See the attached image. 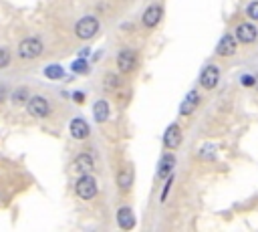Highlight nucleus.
<instances>
[{
    "label": "nucleus",
    "instance_id": "obj_7",
    "mask_svg": "<svg viewBox=\"0 0 258 232\" xmlns=\"http://www.w3.org/2000/svg\"><path fill=\"white\" fill-rule=\"evenodd\" d=\"M163 143H165V147H169V149H175L179 143H181V129H179V125H169L167 129H165V135H163Z\"/></svg>",
    "mask_w": 258,
    "mask_h": 232
},
{
    "label": "nucleus",
    "instance_id": "obj_26",
    "mask_svg": "<svg viewBox=\"0 0 258 232\" xmlns=\"http://www.w3.org/2000/svg\"><path fill=\"white\" fill-rule=\"evenodd\" d=\"M254 87H256V89H258V77H256V79H254Z\"/></svg>",
    "mask_w": 258,
    "mask_h": 232
},
{
    "label": "nucleus",
    "instance_id": "obj_13",
    "mask_svg": "<svg viewBox=\"0 0 258 232\" xmlns=\"http://www.w3.org/2000/svg\"><path fill=\"white\" fill-rule=\"evenodd\" d=\"M218 52H220L222 56H230V54H234V52H236V40H234V36L224 34L222 40L218 42Z\"/></svg>",
    "mask_w": 258,
    "mask_h": 232
},
{
    "label": "nucleus",
    "instance_id": "obj_9",
    "mask_svg": "<svg viewBox=\"0 0 258 232\" xmlns=\"http://www.w3.org/2000/svg\"><path fill=\"white\" fill-rule=\"evenodd\" d=\"M161 14H163L161 6H159V4H151V6H149L145 12H143V24H145L147 28L155 26V24L161 20Z\"/></svg>",
    "mask_w": 258,
    "mask_h": 232
},
{
    "label": "nucleus",
    "instance_id": "obj_12",
    "mask_svg": "<svg viewBox=\"0 0 258 232\" xmlns=\"http://www.w3.org/2000/svg\"><path fill=\"white\" fill-rule=\"evenodd\" d=\"M198 103H200V95H198V91H189V93L185 95L181 107H179V113H181V115H189V113L198 107Z\"/></svg>",
    "mask_w": 258,
    "mask_h": 232
},
{
    "label": "nucleus",
    "instance_id": "obj_15",
    "mask_svg": "<svg viewBox=\"0 0 258 232\" xmlns=\"http://www.w3.org/2000/svg\"><path fill=\"white\" fill-rule=\"evenodd\" d=\"M173 165H175V157H173V153H165V155L161 157V161H159L157 178H167V176L171 173Z\"/></svg>",
    "mask_w": 258,
    "mask_h": 232
},
{
    "label": "nucleus",
    "instance_id": "obj_4",
    "mask_svg": "<svg viewBox=\"0 0 258 232\" xmlns=\"http://www.w3.org/2000/svg\"><path fill=\"white\" fill-rule=\"evenodd\" d=\"M26 107H28V113H30L32 117H46L48 111H50L48 101H46L44 97H40V95L30 97V99L26 101Z\"/></svg>",
    "mask_w": 258,
    "mask_h": 232
},
{
    "label": "nucleus",
    "instance_id": "obj_1",
    "mask_svg": "<svg viewBox=\"0 0 258 232\" xmlns=\"http://www.w3.org/2000/svg\"><path fill=\"white\" fill-rule=\"evenodd\" d=\"M75 190H77V196H79V198L91 200V198H95V194H97V182H95V178H93L91 173H83V176L77 180Z\"/></svg>",
    "mask_w": 258,
    "mask_h": 232
},
{
    "label": "nucleus",
    "instance_id": "obj_25",
    "mask_svg": "<svg viewBox=\"0 0 258 232\" xmlns=\"http://www.w3.org/2000/svg\"><path fill=\"white\" fill-rule=\"evenodd\" d=\"M6 95H8V91H6V89H4L2 85H0V103H2L4 99H6Z\"/></svg>",
    "mask_w": 258,
    "mask_h": 232
},
{
    "label": "nucleus",
    "instance_id": "obj_22",
    "mask_svg": "<svg viewBox=\"0 0 258 232\" xmlns=\"http://www.w3.org/2000/svg\"><path fill=\"white\" fill-rule=\"evenodd\" d=\"M105 87H107V89H115V87H117V79H115L113 75H107V79H105Z\"/></svg>",
    "mask_w": 258,
    "mask_h": 232
},
{
    "label": "nucleus",
    "instance_id": "obj_24",
    "mask_svg": "<svg viewBox=\"0 0 258 232\" xmlns=\"http://www.w3.org/2000/svg\"><path fill=\"white\" fill-rule=\"evenodd\" d=\"M242 83H244V85H254V77H248V75H246V77H242Z\"/></svg>",
    "mask_w": 258,
    "mask_h": 232
},
{
    "label": "nucleus",
    "instance_id": "obj_2",
    "mask_svg": "<svg viewBox=\"0 0 258 232\" xmlns=\"http://www.w3.org/2000/svg\"><path fill=\"white\" fill-rule=\"evenodd\" d=\"M97 30H99V20H97L95 16H85V18H81V20L77 22V26H75L77 36L83 38V40L93 38V36L97 34Z\"/></svg>",
    "mask_w": 258,
    "mask_h": 232
},
{
    "label": "nucleus",
    "instance_id": "obj_23",
    "mask_svg": "<svg viewBox=\"0 0 258 232\" xmlns=\"http://www.w3.org/2000/svg\"><path fill=\"white\" fill-rule=\"evenodd\" d=\"M73 69H75V71H85L87 65H85V61H77V63H73Z\"/></svg>",
    "mask_w": 258,
    "mask_h": 232
},
{
    "label": "nucleus",
    "instance_id": "obj_3",
    "mask_svg": "<svg viewBox=\"0 0 258 232\" xmlns=\"http://www.w3.org/2000/svg\"><path fill=\"white\" fill-rule=\"evenodd\" d=\"M40 52H42V42H40L38 38H34V36L24 38V40L18 44V54H20L22 59H36Z\"/></svg>",
    "mask_w": 258,
    "mask_h": 232
},
{
    "label": "nucleus",
    "instance_id": "obj_21",
    "mask_svg": "<svg viewBox=\"0 0 258 232\" xmlns=\"http://www.w3.org/2000/svg\"><path fill=\"white\" fill-rule=\"evenodd\" d=\"M246 12H248V16H250V18L258 20V2H252V4L248 6V10H246Z\"/></svg>",
    "mask_w": 258,
    "mask_h": 232
},
{
    "label": "nucleus",
    "instance_id": "obj_17",
    "mask_svg": "<svg viewBox=\"0 0 258 232\" xmlns=\"http://www.w3.org/2000/svg\"><path fill=\"white\" fill-rule=\"evenodd\" d=\"M93 113H95V119L103 123V121L109 117V103H107V101H103V99H101V101H97V103H95V107H93Z\"/></svg>",
    "mask_w": 258,
    "mask_h": 232
},
{
    "label": "nucleus",
    "instance_id": "obj_10",
    "mask_svg": "<svg viewBox=\"0 0 258 232\" xmlns=\"http://www.w3.org/2000/svg\"><path fill=\"white\" fill-rule=\"evenodd\" d=\"M73 169L77 171V173H91V169H93V157L89 155V153H81L77 159H75V163H73Z\"/></svg>",
    "mask_w": 258,
    "mask_h": 232
},
{
    "label": "nucleus",
    "instance_id": "obj_18",
    "mask_svg": "<svg viewBox=\"0 0 258 232\" xmlns=\"http://www.w3.org/2000/svg\"><path fill=\"white\" fill-rule=\"evenodd\" d=\"M28 101V91L24 87H18L14 93H12V103L14 105H24Z\"/></svg>",
    "mask_w": 258,
    "mask_h": 232
},
{
    "label": "nucleus",
    "instance_id": "obj_16",
    "mask_svg": "<svg viewBox=\"0 0 258 232\" xmlns=\"http://www.w3.org/2000/svg\"><path fill=\"white\" fill-rule=\"evenodd\" d=\"M117 184H119L121 190H129L131 188V184H133V167L131 165L121 167V171L117 176Z\"/></svg>",
    "mask_w": 258,
    "mask_h": 232
},
{
    "label": "nucleus",
    "instance_id": "obj_20",
    "mask_svg": "<svg viewBox=\"0 0 258 232\" xmlns=\"http://www.w3.org/2000/svg\"><path fill=\"white\" fill-rule=\"evenodd\" d=\"M8 63H10V52L6 48H0V69L6 67Z\"/></svg>",
    "mask_w": 258,
    "mask_h": 232
},
{
    "label": "nucleus",
    "instance_id": "obj_19",
    "mask_svg": "<svg viewBox=\"0 0 258 232\" xmlns=\"http://www.w3.org/2000/svg\"><path fill=\"white\" fill-rule=\"evenodd\" d=\"M44 75H46L48 79H60L64 73H62V67H58V65H48L46 71H44Z\"/></svg>",
    "mask_w": 258,
    "mask_h": 232
},
{
    "label": "nucleus",
    "instance_id": "obj_11",
    "mask_svg": "<svg viewBox=\"0 0 258 232\" xmlns=\"http://www.w3.org/2000/svg\"><path fill=\"white\" fill-rule=\"evenodd\" d=\"M117 222L123 230H131L135 226V216H133V210L131 208H119L117 212Z\"/></svg>",
    "mask_w": 258,
    "mask_h": 232
},
{
    "label": "nucleus",
    "instance_id": "obj_8",
    "mask_svg": "<svg viewBox=\"0 0 258 232\" xmlns=\"http://www.w3.org/2000/svg\"><path fill=\"white\" fill-rule=\"evenodd\" d=\"M256 36H258V30H256V26L250 24V22L240 24L238 30H236V38H238L240 42H254Z\"/></svg>",
    "mask_w": 258,
    "mask_h": 232
},
{
    "label": "nucleus",
    "instance_id": "obj_5",
    "mask_svg": "<svg viewBox=\"0 0 258 232\" xmlns=\"http://www.w3.org/2000/svg\"><path fill=\"white\" fill-rule=\"evenodd\" d=\"M218 79H220V69L214 65H208L200 75V83L204 89H214L218 85Z\"/></svg>",
    "mask_w": 258,
    "mask_h": 232
},
{
    "label": "nucleus",
    "instance_id": "obj_6",
    "mask_svg": "<svg viewBox=\"0 0 258 232\" xmlns=\"http://www.w3.org/2000/svg\"><path fill=\"white\" fill-rule=\"evenodd\" d=\"M137 65V56L133 50H121L119 56H117V67L121 73H131Z\"/></svg>",
    "mask_w": 258,
    "mask_h": 232
},
{
    "label": "nucleus",
    "instance_id": "obj_14",
    "mask_svg": "<svg viewBox=\"0 0 258 232\" xmlns=\"http://www.w3.org/2000/svg\"><path fill=\"white\" fill-rule=\"evenodd\" d=\"M71 135H73L75 139H85V137L89 135V125H87V121H85V119H73V123H71Z\"/></svg>",
    "mask_w": 258,
    "mask_h": 232
}]
</instances>
